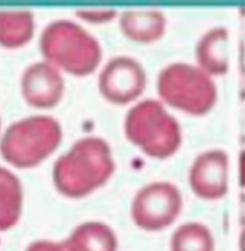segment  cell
<instances>
[{
	"label": "cell",
	"instance_id": "cell-11",
	"mask_svg": "<svg viewBox=\"0 0 245 251\" xmlns=\"http://www.w3.org/2000/svg\"><path fill=\"white\" fill-rule=\"evenodd\" d=\"M122 32L137 42H153L160 40L166 31V18L156 10L129 11L121 19Z\"/></svg>",
	"mask_w": 245,
	"mask_h": 251
},
{
	"label": "cell",
	"instance_id": "cell-10",
	"mask_svg": "<svg viewBox=\"0 0 245 251\" xmlns=\"http://www.w3.org/2000/svg\"><path fill=\"white\" fill-rule=\"evenodd\" d=\"M228 30L224 27H216L206 32L196 45L197 66L211 77L224 75L228 71Z\"/></svg>",
	"mask_w": 245,
	"mask_h": 251
},
{
	"label": "cell",
	"instance_id": "cell-20",
	"mask_svg": "<svg viewBox=\"0 0 245 251\" xmlns=\"http://www.w3.org/2000/svg\"><path fill=\"white\" fill-rule=\"evenodd\" d=\"M241 224L245 226V194L241 199Z\"/></svg>",
	"mask_w": 245,
	"mask_h": 251
},
{
	"label": "cell",
	"instance_id": "cell-3",
	"mask_svg": "<svg viewBox=\"0 0 245 251\" xmlns=\"http://www.w3.org/2000/svg\"><path fill=\"white\" fill-rule=\"evenodd\" d=\"M125 133L145 153L158 159L172 156L182 143L179 123L154 100H146L130 109L125 120Z\"/></svg>",
	"mask_w": 245,
	"mask_h": 251
},
{
	"label": "cell",
	"instance_id": "cell-19",
	"mask_svg": "<svg viewBox=\"0 0 245 251\" xmlns=\"http://www.w3.org/2000/svg\"><path fill=\"white\" fill-rule=\"evenodd\" d=\"M240 96L242 100H245V66L241 68V81H240Z\"/></svg>",
	"mask_w": 245,
	"mask_h": 251
},
{
	"label": "cell",
	"instance_id": "cell-21",
	"mask_svg": "<svg viewBox=\"0 0 245 251\" xmlns=\"http://www.w3.org/2000/svg\"><path fill=\"white\" fill-rule=\"evenodd\" d=\"M240 250L241 251H245V229L242 232L240 238Z\"/></svg>",
	"mask_w": 245,
	"mask_h": 251
},
{
	"label": "cell",
	"instance_id": "cell-13",
	"mask_svg": "<svg viewBox=\"0 0 245 251\" xmlns=\"http://www.w3.org/2000/svg\"><path fill=\"white\" fill-rule=\"evenodd\" d=\"M22 192L15 175L0 167V231L14 226L21 216Z\"/></svg>",
	"mask_w": 245,
	"mask_h": 251
},
{
	"label": "cell",
	"instance_id": "cell-14",
	"mask_svg": "<svg viewBox=\"0 0 245 251\" xmlns=\"http://www.w3.org/2000/svg\"><path fill=\"white\" fill-rule=\"evenodd\" d=\"M34 32V19L29 12H0V44L17 48L29 42Z\"/></svg>",
	"mask_w": 245,
	"mask_h": 251
},
{
	"label": "cell",
	"instance_id": "cell-8",
	"mask_svg": "<svg viewBox=\"0 0 245 251\" xmlns=\"http://www.w3.org/2000/svg\"><path fill=\"white\" fill-rule=\"evenodd\" d=\"M146 74L140 63L130 58H116L106 64L100 76L102 95L115 104H127L141 95Z\"/></svg>",
	"mask_w": 245,
	"mask_h": 251
},
{
	"label": "cell",
	"instance_id": "cell-6",
	"mask_svg": "<svg viewBox=\"0 0 245 251\" xmlns=\"http://www.w3.org/2000/svg\"><path fill=\"white\" fill-rule=\"evenodd\" d=\"M183 206L179 189L170 182H154L136 195L131 214L137 226L147 231H160L171 226Z\"/></svg>",
	"mask_w": 245,
	"mask_h": 251
},
{
	"label": "cell",
	"instance_id": "cell-15",
	"mask_svg": "<svg viewBox=\"0 0 245 251\" xmlns=\"http://www.w3.org/2000/svg\"><path fill=\"white\" fill-rule=\"evenodd\" d=\"M171 251H215V239L204 225L187 223L173 232Z\"/></svg>",
	"mask_w": 245,
	"mask_h": 251
},
{
	"label": "cell",
	"instance_id": "cell-1",
	"mask_svg": "<svg viewBox=\"0 0 245 251\" xmlns=\"http://www.w3.org/2000/svg\"><path fill=\"white\" fill-rule=\"evenodd\" d=\"M114 170L111 152L104 141L86 138L61 156L54 168V182L61 194L81 198L100 187Z\"/></svg>",
	"mask_w": 245,
	"mask_h": 251
},
{
	"label": "cell",
	"instance_id": "cell-9",
	"mask_svg": "<svg viewBox=\"0 0 245 251\" xmlns=\"http://www.w3.org/2000/svg\"><path fill=\"white\" fill-rule=\"evenodd\" d=\"M22 93L33 106L47 108L57 105L63 92V80L58 70L48 63H36L24 73Z\"/></svg>",
	"mask_w": 245,
	"mask_h": 251
},
{
	"label": "cell",
	"instance_id": "cell-18",
	"mask_svg": "<svg viewBox=\"0 0 245 251\" xmlns=\"http://www.w3.org/2000/svg\"><path fill=\"white\" fill-rule=\"evenodd\" d=\"M240 185L242 188H245V149L240 156Z\"/></svg>",
	"mask_w": 245,
	"mask_h": 251
},
{
	"label": "cell",
	"instance_id": "cell-7",
	"mask_svg": "<svg viewBox=\"0 0 245 251\" xmlns=\"http://www.w3.org/2000/svg\"><path fill=\"white\" fill-rule=\"evenodd\" d=\"M229 156L222 150L200 153L189 173V184L194 194L204 201H218L228 192Z\"/></svg>",
	"mask_w": 245,
	"mask_h": 251
},
{
	"label": "cell",
	"instance_id": "cell-17",
	"mask_svg": "<svg viewBox=\"0 0 245 251\" xmlns=\"http://www.w3.org/2000/svg\"><path fill=\"white\" fill-rule=\"evenodd\" d=\"M27 251H67L64 242L55 244L51 242H38L30 246Z\"/></svg>",
	"mask_w": 245,
	"mask_h": 251
},
{
	"label": "cell",
	"instance_id": "cell-4",
	"mask_svg": "<svg viewBox=\"0 0 245 251\" xmlns=\"http://www.w3.org/2000/svg\"><path fill=\"white\" fill-rule=\"evenodd\" d=\"M45 58L74 75H87L101 61L98 42L82 28L69 21L49 25L41 36Z\"/></svg>",
	"mask_w": 245,
	"mask_h": 251
},
{
	"label": "cell",
	"instance_id": "cell-12",
	"mask_svg": "<svg viewBox=\"0 0 245 251\" xmlns=\"http://www.w3.org/2000/svg\"><path fill=\"white\" fill-rule=\"evenodd\" d=\"M64 244L67 251H116L117 248L114 233L99 223L79 226Z\"/></svg>",
	"mask_w": 245,
	"mask_h": 251
},
{
	"label": "cell",
	"instance_id": "cell-2",
	"mask_svg": "<svg viewBox=\"0 0 245 251\" xmlns=\"http://www.w3.org/2000/svg\"><path fill=\"white\" fill-rule=\"evenodd\" d=\"M157 89L167 105L193 116L207 114L218 100L217 85L212 77L190 63H172L164 68Z\"/></svg>",
	"mask_w": 245,
	"mask_h": 251
},
{
	"label": "cell",
	"instance_id": "cell-16",
	"mask_svg": "<svg viewBox=\"0 0 245 251\" xmlns=\"http://www.w3.org/2000/svg\"><path fill=\"white\" fill-rule=\"evenodd\" d=\"M78 15L90 22H104L112 20L116 13L114 11H80Z\"/></svg>",
	"mask_w": 245,
	"mask_h": 251
},
{
	"label": "cell",
	"instance_id": "cell-5",
	"mask_svg": "<svg viewBox=\"0 0 245 251\" xmlns=\"http://www.w3.org/2000/svg\"><path fill=\"white\" fill-rule=\"evenodd\" d=\"M61 127L47 116L30 117L11 126L0 144V151L8 162L19 168L39 164L61 142Z\"/></svg>",
	"mask_w": 245,
	"mask_h": 251
}]
</instances>
